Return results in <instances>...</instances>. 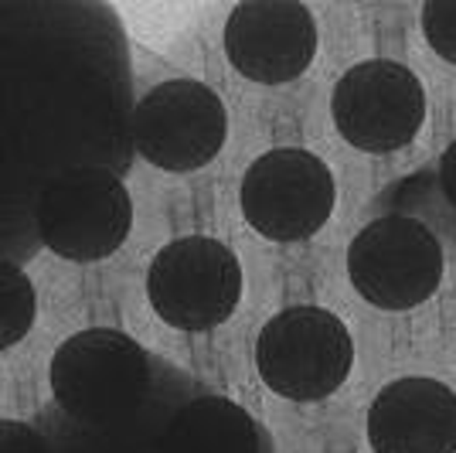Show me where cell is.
<instances>
[{"label": "cell", "instance_id": "4", "mask_svg": "<svg viewBox=\"0 0 456 453\" xmlns=\"http://www.w3.org/2000/svg\"><path fill=\"white\" fill-rule=\"evenodd\" d=\"M41 243L61 259L95 263L113 256L134 228V198L106 168H72L41 191Z\"/></svg>", "mask_w": 456, "mask_h": 453}, {"label": "cell", "instance_id": "6", "mask_svg": "<svg viewBox=\"0 0 456 453\" xmlns=\"http://www.w3.org/2000/svg\"><path fill=\"white\" fill-rule=\"evenodd\" d=\"M351 286L379 310H412L443 280L439 239L409 215H381L347 246Z\"/></svg>", "mask_w": 456, "mask_h": 453}, {"label": "cell", "instance_id": "9", "mask_svg": "<svg viewBox=\"0 0 456 453\" xmlns=\"http://www.w3.org/2000/svg\"><path fill=\"white\" fill-rule=\"evenodd\" d=\"M225 55L248 82H293L317 58V21L297 0H242L225 21Z\"/></svg>", "mask_w": 456, "mask_h": 453}, {"label": "cell", "instance_id": "5", "mask_svg": "<svg viewBox=\"0 0 456 453\" xmlns=\"http://www.w3.org/2000/svg\"><path fill=\"white\" fill-rule=\"evenodd\" d=\"M242 215L273 243H300L321 232L334 211V174L304 147H276L259 153L242 174Z\"/></svg>", "mask_w": 456, "mask_h": 453}, {"label": "cell", "instance_id": "13", "mask_svg": "<svg viewBox=\"0 0 456 453\" xmlns=\"http://www.w3.org/2000/svg\"><path fill=\"white\" fill-rule=\"evenodd\" d=\"M439 188L446 194V202L456 208V140L446 147L443 161H439Z\"/></svg>", "mask_w": 456, "mask_h": 453}, {"label": "cell", "instance_id": "11", "mask_svg": "<svg viewBox=\"0 0 456 453\" xmlns=\"http://www.w3.org/2000/svg\"><path fill=\"white\" fill-rule=\"evenodd\" d=\"M35 310H38V297L31 280L18 266L4 263L0 266V348L4 351L24 341L35 324Z\"/></svg>", "mask_w": 456, "mask_h": 453}, {"label": "cell", "instance_id": "8", "mask_svg": "<svg viewBox=\"0 0 456 453\" xmlns=\"http://www.w3.org/2000/svg\"><path fill=\"white\" fill-rule=\"evenodd\" d=\"M228 113L218 93L198 78H167L134 110V144L140 157L171 174L211 164L225 147Z\"/></svg>", "mask_w": 456, "mask_h": 453}, {"label": "cell", "instance_id": "10", "mask_svg": "<svg viewBox=\"0 0 456 453\" xmlns=\"http://www.w3.org/2000/svg\"><path fill=\"white\" fill-rule=\"evenodd\" d=\"M375 453H456V392L436 378H395L368 409Z\"/></svg>", "mask_w": 456, "mask_h": 453}, {"label": "cell", "instance_id": "12", "mask_svg": "<svg viewBox=\"0 0 456 453\" xmlns=\"http://www.w3.org/2000/svg\"><path fill=\"white\" fill-rule=\"evenodd\" d=\"M422 35L443 62L456 65V0L422 4Z\"/></svg>", "mask_w": 456, "mask_h": 453}, {"label": "cell", "instance_id": "3", "mask_svg": "<svg viewBox=\"0 0 456 453\" xmlns=\"http://www.w3.org/2000/svg\"><path fill=\"white\" fill-rule=\"evenodd\" d=\"M147 301L153 314L177 331H211L242 301V263L222 239H174L147 269Z\"/></svg>", "mask_w": 456, "mask_h": 453}, {"label": "cell", "instance_id": "1", "mask_svg": "<svg viewBox=\"0 0 456 453\" xmlns=\"http://www.w3.org/2000/svg\"><path fill=\"white\" fill-rule=\"evenodd\" d=\"M354 341L347 324L323 307H286L256 341V368L269 392L293 402L334 396L351 375Z\"/></svg>", "mask_w": 456, "mask_h": 453}, {"label": "cell", "instance_id": "2", "mask_svg": "<svg viewBox=\"0 0 456 453\" xmlns=\"http://www.w3.org/2000/svg\"><path fill=\"white\" fill-rule=\"evenodd\" d=\"M147 351L113 327H89L65 341L52 358V392L82 423H113L147 396Z\"/></svg>", "mask_w": 456, "mask_h": 453}, {"label": "cell", "instance_id": "7", "mask_svg": "<svg viewBox=\"0 0 456 453\" xmlns=\"http://www.w3.org/2000/svg\"><path fill=\"white\" fill-rule=\"evenodd\" d=\"M330 116L338 133L358 151H402L426 119V89L409 65L368 58L338 78Z\"/></svg>", "mask_w": 456, "mask_h": 453}]
</instances>
